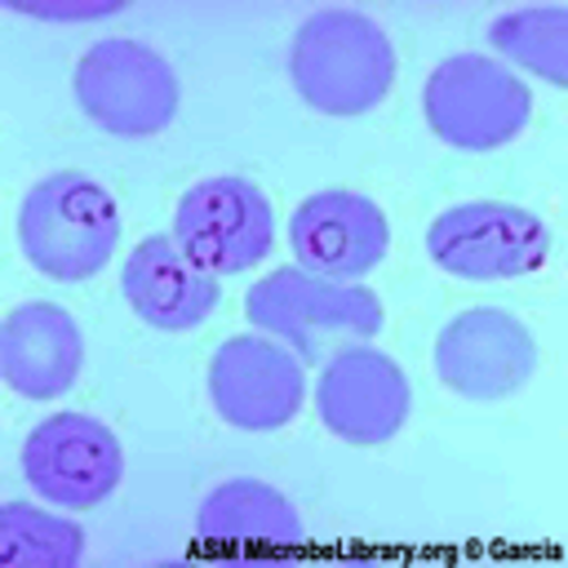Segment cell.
<instances>
[{"mask_svg":"<svg viewBox=\"0 0 568 568\" xmlns=\"http://www.w3.org/2000/svg\"><path fill=\"white\" fill-rule=\"evenodd\" d=\"M288 75L306 106L324 115H364L395 84V49L368 13L320 9L293 36Z\"/></svg>","mask_w":568,"mask_h":568,"instance_id":"cell-1","label":"cell"},{"mask_svg":"<svg viewBox=\"0 0 568 568\" xmlns=\"http://www.w3.org/2000/svg\"><path fill=\"white\" fill-rule=\"evenodd\" d=\"M18 240L40 275L75 284L111 262L120 244V209L102 182L84 173H49L22 195Z\"/></svg>","mask_w":568,"mask_h":568,"instance_id":"cell-2","label":"cell"},{"mask_svg":"<svg viewBox=\"0 0 568 568\" xmlns=\"http://www.w3.org/2000/svg\"><path fill=\"white\" fill-rule=\"evenodd\" d=\"M248 324L280 337L302 364H320L333 337L364 342L382 333V297L364 284L320 280L302 266H280L244 297Z\"/></svg>","mask_w":568,"mask_h":568,"instance_id":"cell-3","label":"cell"},{"mask_svg":"<svg viewBox=\"0 0 568 568\" xmlns=\"http://www.w3.org/2000/svg\"><path fill=\"white\" fill-rule=\"evenodd\" d=\"M422 111L439 142L457 151H497L524 133L532 93L497 58L453 53L426 75Z\"/></svg>","mask_w":568,"mask_h":568,"instance_id":"cell-4","label":"cell"},{"mask_svg":"<svg viewBox=\"0 0 568 568\" xmlns=\"http://www.w3.org/2000/svg\"><path fill=\"white\" fill-rule=\"evenodd\" d=\"M75 102L102 133L151 138L173 124L182 89L178 71L151 44L111 36L75 62Z\"/></svg>","mask_w":568,"mask_h":568,"instance_id":"cell-5","label":"cell"},{"mask_svg":"<svg viewBox=\"0 0 568 568\" xmlns=\"http://www.w3.org/2000/svg\"><path fill=\"white\" fill-rule=\"evenodd\" d=\"M426 253L457 280H515L550 257V226L519 204L470 200L444 209L426 231Z\"/></svg>","mask_w":568,"mask_h":568,"instance_id":"cell-6","label":"cell"},{"mask_svg":"<svg viewBox=\"0 0 568 568\" xmlns=\"http://www.w3.org/2000/svg\"><path fill=\"white\" fill-rule=\"evenodd\" d=\"M182 253L209 275H235L271 253V200L248 178H204L182 191L173 231Z\"/></svg>","mask_w":568,"mask_h":568,"instance_id":"cell-7","label":"cell"},{"mask_svg":"<svg viewBox=\"0 0 568 568\" xmlns=\"http://www.w3.org/2000/svg\"><path fill=\"white\" fill-rule=\"evenodd\" d=\"M22 475L36 488V497L67 510H89L115 493L124 475V453L111 426H102L98 417L53 413L27 435Z\"/></svg>","mask_w":568,"mask_h":568,"instance_id":"cell-8","label":"cell"},{"mask_svg":"<svg viewBox=\"0 0 568 568\" xmlns=\"http://www.w3.org/2000/svg\"><path fill=\"white\" fill-rule=\"evenodd\" d=\"M537 368L532 333L497 306L453 315L435 337V373L462 399H506Z\"/></svg>","mask_w":568,"mask_h":568,"instance_id":"cell-9","label":"cell"},{"mask_svg":"<svg viewBox=\"0 0 568 568\" xmlns=\"http://www.w3.org/2000/svg\"><path fill=\"white\" fill-rule=\"evenodd\" d=\"M408 404L413 395L404 368L377 346L346 342L320 368V422L346 444H386L408 422Z\"/></svg>","mask_w":568,"mask_h":568,"instance_id":"cell-10","label":"cell"},{"mask_svg":"<svg viewBox=\"0 0 568 568\" xmlns=\"http://www.w3.org/2000/svg\"><path fill=\"white\" fill-rule=\"evenodd\" d=\"M306 395L302 359L271 337H226L209 364V399L226 426L240 430H280L297 417Z\"/></svg>","mask_w":568,"mask_h":568,"instance_id":"cell-11","label":"cell"},{"mask_svg":"<svg viewBox=\"0 0 568 568\" xmlns=\"http://www.w3.org/2000/svg\"><path fill=\"white\" fill-rule=\"evenodd\" d=\"M288 244H293L302 271H311L320 280L355 284L386 257L390 222L359 191H320L297 204V213L288 222Z\"/></svg>","mask_w":568,"mask_h":568,"instance_id":"cell-12","label":"cell"},{"mask_svg":"<svg viewBox=\"0 0 568 568\" xmlns=\"http://www.w3.org/2000/svg\"><path fill=\"white\" fill-rule=\"evenodd\" d=\"M120 284H124V297L138 311V320H146L151 328H164V333L200 328L213 315V306L222 302L217 275L200 271L173 235L138 240V248L124 257Z\"/></svg>","mask_w":568,"mask_h":568,"instance_id":"cell-13","label":"cell"},{"mask_svg":"<svg viewBox=\"0 0 568 568\" xmlns=\"http://www.w3.org/2000/svg\"><path fill=\"white\" fill-rule=\"evenodd\" d=\"M84 364L80 324L58 302H22L0 324V377L22 399H58Z\"/></svg>","mask_w":568,"mask_h":568,"instance_id":"cell-14","label":"cell"},{"mask_svg":"<svg viewBox=\"0 0 568 568\" xmlns=\"http://www.w3.org/2000/svg\"><path fill=\"white\" fill-rule=\"evenodd\" d=\"M200 537L209 546H297L306 532H302V519L293 510V501L262 484V479H226L217 484L204 506H200V519H195Z\"/></svg>","mask_w":568,"mask_h":568,"instance_id":"cell-15","label":"cell"},{"mask_svg":"<svg viewBox=\"0 0 568 568\" xmlns=\"http://www.w3.org/2000/svg\"><path fill=\"white\" fill-rule=\"evenodd\" d=\"M488 40L510 62L537 71L550 84H568V9L564 4H524L488 22Z\"/></svg>","mask_w":568,"mask_h":568,"instance_id":"cell-16","label":"cell"},{"mask_svg":"<svg viewBox=\"0 0 568 568\" xmlns=\"http://www.w3.org/2000/svg\"><path fill=\"white\" fill-rule=\"evenodd\" d=\"M84 555V528L31 501L0 506V559L13 568H71Z\"/></svg>","mask_w":568,"mask_h":568,"instance_id":"cell-17","label":"cell"}]
</instances>
